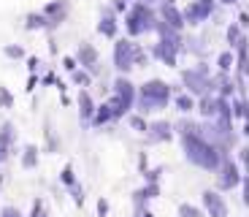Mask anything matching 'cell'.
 <instances>
[{
	"label": "cell",
	"instance_id": "484cf974",
	"mask_svg": "<svg viewBox=\"0 0 249 217\" xmlns=\"http://www.w3.org/2000/svg\"><path fill=\"white\" fill-rule=\"evenodd\" d=\"M179 217H203V209H198V206H193V204H181Z\"/></svg>",
	"mask_w": 249,
	"mask_h": 217
},
{
	"label": "cell",
	"instance_id": "4dcf8cb0",
	"mask_svg": "<svg viewBox=\"0 0 249 217\" xmlns=\"http://www.w3.org/2000/svg\"><path fill=\"white\" fill-rule=\"evenodd\" d=\"M238 160H241V166H244V174H249V147H244L241 152H238Z\"/></svg>",
	"mask_w": 249,
	"mask_h": 217
},
{
	"label": "cell",
	"instance_id": "7c38bea8",
	"mask_svg": "<svg viewBox=\"0 0 249 217\" xmlns=\"http://www.w3.org/2000/svg\"><path fill=\"white\" fill-rule=\"evenodd\" d=\"M76 57H79V62L84 65V68H89L92 74L98 71V49H95L92 43L84 41V43L79 46V55H76Z\"/></svg>",
	"mask_w": 249,
	"mask_h": 217
},
{
	"label": "cell",
	"instance_id": "d6986e66",
	"mask_svg": "<svg viewBox=\"0 0 249 217\" xmlns=\"http://www.w3.org/2000/svg\"><path fill=\"white\" fill-rule=\"evenodd\" d=\"M111 119H114V109L108 103H103V106H98V112H95V117H92V125H95V128H100V125L111 122Z\"/></svg>",
	"mask_w": 249,
	"mask_h": 217
},
{
	"label": "cell",
	"instance_id": "277c9868",
	"mask_svg": "<svg viewBox=\"0 0 249 217\" xmlns=\"http://www.w3.org/2000/svg\"><path fill=\"white\" fill-rule=\"evenodd\" d=\"M181 81L187 84V93L200 95V98L212 95V90H214V79H209V68H206L203 62L190 71H181Z\"/></svg>",
	"mask_w": 249,
	"mask_h": 217
},
{
	"label": "cell",
	"instance_id": "30bf717a",
	"mask_svg": "<svg viewBox=\"0 0 249 217\" xmlns=\"http://www.w3.org/2000/svg\"><path fill=\"white\" fill-rule=\"evenodd\" d=\"M179 46H181V41H168V38H160V41H157V46H155V55L160 57L165 65H176Z\"/></svg>",
	"mask_w": 249,
	"mask_h": 217
},
{
	"label": "cell",
	"instance_id": "d590c367",
	"mask_svg": "<svg viewBox=\"0 0 249 217\" xmlns=\"http://www.w3.org/2000/svg\"><path fill=\"white\" fill-rule=\"evenodd\" d=\"M160 174H162V168H155V171L143 174V177H146V182H157V179H160Z\"/></svg>",
	"mask_w": 249,
	"mask_h": 217
},
{
	"label": "cell",
	"instance_id": "6da1fadb",
	"mask_svg": "<svg viewBox=\"0 0 249 217\" xmlns=\"http://www.w3.org/2000/svg\"><path fill=\"white\" fill-rule=\"evenodd\" d=\"M181 144H184V155L190 163H195L198 168H206V171H219L225 152L217 144H212L200 133H181Z\"/></svg>",
	"mask_w": 249,
	"mask_h": 217
},
{
	"label": "cell",
	"instance_id": "ac0fdd59",
	"mask_svg": "<svg viewBox=\"0 0 249 217\" xmlns=\"http://www.w3.org/2000/svg\"><path fill=\"white\" fill-rule=\"evenodd\" d=\"M79 112H81V119H92L95 117V103H92V98H89V93H81L79 95Z\"/></svg>",
	"mask_w": 249,
	"mask_h": 217
},
{
	"label": "cell",
	"instance_id": "52a82bcc",
	"mask_svg": "<svg viewBox=\"0 0 249 217\" xmlns=\"http://www.w3.org/2000/svg\"><path fill=\"white\" fill-rule=\"evenodd\" d=\"M214 14V0H190L184 8V22L187 25H200Z\"/></svg>",
	"mask_w": 249,
	"mask_h": 217
},
{
	"label": "cell",
	"instance_id": "8992f818",
	"mask_svg": "<svg viewBox=\"0 0 249 217\" xmlns=\"http://www.w3.org/2000/svg\"><path fill=\"white\" fill-rule=\"evenodd\" d=\"M136 55H138V46L130 41V38L117 41V46H114V65L122 71V76L130 68H136Z\"/></svg>",
	"mask_w": 249,
	"mask_h": 217
},
{
	"label": "cell",
	"instance_id": "44dd1931",
	"mask_svg": "<svg viewBox=\"0 0 249 217\" xmlns=\"http://www.w3.org/2000/svg\"><path fill=\"white\" fill-rule=\"evenodd\" d=\"M157 193H160L157 182H146V187H141L136 196H138V201H149V198H157Z\"/></svg>",
	"mask_w": 249,
	"mask_h": 217
},
{
	"label": "cell",
	"instance_id": "f1b7e54d",
	"mask_svg": "<svg viewBox=\"0 0 249 217\" xmlns=\"http://www.w3.org/2000/svg\"><path fill=\"white\" fill-rule=\"evenodd\" d=\"M127 122H130L133 128H136V130H141V133H146V130H149V125L143 122V117H130V119H127Z\"/></svg>",
	"mask_w": 249,
	"mask_h": 217
},
{
	"label": "cell",
	"instance_id": "ffe728a7",
	"mask_svg": "<svg viewBox=\"0 0 249 217\" xmlns=\"http://www.w3.org/2000/svg\"><path fill=\"white\" fill-rule=\"evenodd\" d=\"M176 109H179L181 114H190L193 109H198V103H195V98L190 93H181V95H176Z\"/></svg>",
	"mask_w": 249,
	"mask_h": 217
},
{
	"label": "cell",
	"instance_id": "d4e9b609",
	"mask_svg": "<svg viewBox=\"0 0 249 217\" xmlns=\"http://www.w3.org/2000/svg\"><path fill=\"white\" fill-rule=\"evenodd\" d=\"M14 136H17V133H14V125H3V128H0V147H8V144L14 141Z\"/></svg>",
	"mask_w": 249,
	"mask_h": 217
},
{
	"label": "cell",
	"instance_id": "60d3db41",
	"mask_svg": "<svg viewBox=\"0 0 249 217\" xmlns=\"http://www.w3.org/2000/svg\"><path fill=\"white\" fill-rule=\"evenodd\" d=\"M219 3H225V6H233V3H236V0H219Z\"/></svg>",
	"mask_w": 249,
	"mask_h": 217
},
{
	"label": "cell",
	"instance_id": "2e32d148",
	"mask_svg": "<svg viewBox=\"0 0 249 217\" xmlns=\"http://www.w3.org/2000/svg\"><path fill=\"white\" fill-rule=\"evenodd\" d=\"M46 19H49V27H57L62 22V17H65V6L62 3H49V6L44 8Z\"/></svg>",
	"mask_w": 249,
	"mask_h": 217
},
{
	"label": "cell",
	"instance_id": "5bb4252c",
	"mask_svg": "<svg viewBox=\"0 0 249 217\" xmlns=\"http://www.w3.org/2000/svg\"><path fill=\"white\" fill-rule=\"evenodd\" d=\"M146 136H149V141H168L171 138V122H165V119L152 122L149 130H146Z\"/></svg>",
	"mask_w": 249,
	"mask_h": 217
},
{
	"label": "cell",
	"instance_id": "f546056e",
	"mask_svg": "<svg viewBox=\"0 0 249 217\" xmlns=\"http://www.w3.org/2000/svg\"><path fill=\"white\" fill-rule=\"evenodd\" d=\"M0 103L6 106V109H11V103H14V98H11V93H8L6 87H0Z\"/></svg>",
	"mask_w": 249,
	"mask_h": 217
},
{
	"label": "cell",
	"instance_id": "7a4b0ae2",
	"mask_svg": "<svg viewBox=\"0 0 249 217\" xmlns=\"http://www.w3.org/2000/svg\"><path fill=\"white\" fill-rule=\"evenodd\" d=\"M168 100H171V87L160 79H149L138 90V112L149 114V112H157V109H165Z\"/></svg>",
	"mask_w": 249,
	"mask_h": 217
},
{
	"label": "cell",
	"instance_id": "e575fe53",
	"mask_svg": "<svg viewBox=\"0 0 249 217\" xmlns=\"http://www.w3.org/2000/svg\"><path fill=\"white\" fill-rule=\"evenodd\" d=\"M0 217H22V212H19V209H14V206H6Z\"/></svg>",
	"mask_w": 249,
	"mask_h": 217
},
{
	"label": "cell",
	"instance_id": "8fae6325",
	"mask_svg": "<svg viewBox=\"0 0 249 217\" xmlns=\"http://www.w3.org/2000/svg\"><path fill=\"white\" fill-rule=\"evenodd\" d=\"M160 17H162V22H165L168 27H174V30H181V27L187 25V22H184V11H179L174 3H162V6H160Z\"/></svg>",
	"mask_w": 249,
	"mask_h": 217
},
{
	"label": "cell",
	"instance_id": "ee69618b",
	"mask_svg": "<svg viewBox=\"0 0 249 217\" xmlns=\"http://www.w3.org/2000/svg\"><path fill=\"white\" fill-rule=\"evenodd\" d=\"M0 185H3V177H0Z\"/></svg>",
	"mask_w": 249,
	"mask_h": 217
},
{
	"label": "cell",
	"instance_id": "8d00e7d4",
	"mask_svg": "<svg viewBox=\"0 0 249 217\" xmlns=\"http://www.w3.org/2000/svg\"><path fill=\"white\" fill-rule=\"evenodd\" d=\"M106 212H108V201H106V198H100V201H98V215H100V217H106Z\"/></svg>",
	"mask_w": 249,
	"mask_h": 217
},
{
	"label": "cell",
	"instance_id": "836d02e7",
	"mask_svg": "<svg viewBox=\"0 0 249 217\" xmlns=\"http://www.w3.org/2000/svg\"><path fill=\"white\" fill-rule=\"evenodd\" d=\"M73 201L76 204H84V190H81L79 185H73Z\"/></svg>",
	"mask_w": 249,
	"mask_h": 217
},
{
	"label": "cell",
	"instance_id": "cb8c5ba5",
	"mask_svg": "<svg viewBox=\"0 0 249 217\" xmlns=\"http://www.w3.org/2000/svg\"><path fill=\"white\" fill-rule=\"evenodd\" d=\"M27 27L30 30H36V27H49V19H46V14H30L27 17Z\"/></svg>",
	"mask_w": 249,
	"mask_h": 217
},
{
	"label": "cell",
	"instance_id": "3957f363",
	"mask_svg": "<svg viewBox=\"0 0 249 217\" xmlns=\"http://www.w3.org/2000/svg\"><path fill=\"white\" fill-rule=\"evenodd\" d=\"M127 33L130 36H141V33H149V30H157V19H155V11L149 8V3H136L127 14Z\"/></svg>",
	"mask_w": 249,
	"mask_h": 217
},
{
	"label": "cell",
	"instance_id": "4316f807",
	"mask_svg": "<svg viewBox=\"0 0 249 217\" xmlns=\"http://www.w3.org/2000/svg\"><path fill=\"white\" fill-rule=\"evenodd\" d=\"M73 81L79 87H89V84H92V76H89L87 71H73Z\"/></svg>",
	"mask_w": 249,
	"mask_h": 217
},
{
	"label": "cell",
	"instance_id": "d6a6232c",
	"mask_svg": "<svg viewBox=\"0 0 249 217\" xmlns=\"http://www.w3.org/2000/svg\"><path fill=\"white\" fill-rule=\"evenodd\" d=\"M6 55L14 57V60H19V57H25V49H22V46H6Z\"/></svg>",
	"mask_w": 249,
	"mask_h": 217
},
{
	"label": "cell",
	"instance_id": "7bdbcfd3",
	"mask_svg": "<svg viewBox=\"0 0 249 217\" xmlns=\"http://www.w3.org/2000/svg\"><path fill=\"white\" fill-rule=\"evenodd\" d=\"M138 3H152V0H138Z\"/></svg>",
	"mask_w": 249,
	"mask_h": 217
},
{
	"label": "cell",
	"instance_id": "7402d4cb",
	"mask_svg": "<svg viewBox=\"0 0 249 217\" xmlns=\"http://www.w3.org/2000/svg\"><path fill=\"white\" fill-rule=\"evenodd\" d=\"M244 41V36H241V25H231L228 27V43H231V49H238V43Z\"/></svg>",
	"mask_w": 249,
	"mask_h": 217
},
{
	"label": "cell",
	"instance_id": "4fadbf2b",
	"mask_svg": "<svg viewBox=\"0 0 249 217\" xmlns=\"http://www.w3.org/2000/svg\"><path fill=\"white\" fill-rule=\"evenodd\" d=\"M198 112L209 119H217L219 117V95H203L198 100Z\"/></svg>",
	"mask_w": 249,
	"mask_h": 217
},
{
	"label": "cell",
	"instance_id": "f35d334b",
	"mask_svg": "<svg viewBox=\"0 0 249 217\" xmlns=\"http://www.w3.org/2000/svg\"><path fill=\"white\" fill-rule=\"evenodd\" d=\"M238 25H241V30H244V27H249V14L247 11L238 14Z\"/></svg>",
	"mask_w": 249,
	"mask_h": 217
},
{
	"label": "cell",
	"instance_id": "ba28073f",
	"mask_svg": "<svg viewBox=\"0 0 249 217\" xmlns=\"http://www.w3.org/2000/svg\"><path fill=\"white\" fill-rule=\"evenodd\" d=\"M114 95H117L119 103L124 106V112H130L133 103H136V84H133L127 76H117V81H114Z\"/></svg>",
	"mask_w": 249,
	"mask_h": 217
},
{
	"label": "cell",
	"instance_id": "1f68e13d",
	"mask_svg": "<svg viewBox=\"0 0 249 217\" xmlns=\"http://www.w3.org/2000/svg\"><path fill=\"white\" fill-rule=\"evenodd\" d=\"M241 198H244V206H249V174H244V182H241Z\"/></svg>",
	"mask_w": 249,
	"mask_h": 217
},
{
	"label": "cell",
	"instance_id": "b9f144b4",
	"mask_svg": "<svg viewBox=\"0 0 249 217\" xmlns=\"http://www.w3.org/2000/svg\"><path fill=\"white\" fill-rule=\"evenodd\" d=\"M141 217H155V215H152V212H143V215Z\"/></svg>",
	"mask_w": 249,
	"mask_h": 217
},
{
	"label": "cell",
	"instance_id": "ab89813d",
	"mask_svg": "<svg viewBox=\"0 0 249 217\" xmlns=\"http://www.w3.org/2000/svg\"><path fill=\"white\" fill-rule=\"evenodd\" d=\"M6 158H8V149H6V147H0V163L6 160Z\"/></svg>",
	"mask_w": 249,
	"mask_h": 217
},
{
	"label": "cell",
	"instance_id": "83f0119b",
	"mask_svg": "<svg viewBox=\"0 0 249 217\" xmlns=\"http://www.w3.org/2000/svg\"><path fill=\"white\" fill-rule=\"evenodd\" d=\"M60 179H62V185L73 187V185H76V174H73V168L65 166V168H62V174H60Z\"/></svg>",
	"mask_w": 249,
	"mask_h": 217
},
{
	"label": "cell",
	"instance_id": "9a60e30c",
	"mask_svg": "<svg viewBox=\"0 0 249 217\" xmlns=\"http://www.w3.org/2000/svg\"><path fill=\"white\" fill-rule=\"evenodd\" d=\"M98 33H103L106 38L117 36V19H114L111 8H106V11H103V17H100V22H98Z\"/></svg>",
	"mask_w": 249,
	"mask_h": 217
},
{
	"label": "cell",
	"instance_id": "603a6c76",
	"mask_svg": "<svg viewBox=\"0 0 249 217\" xmlns=\"http://www.w3.org/2000/svg\"><path fill=\"white\" fill-rule=\"evenodd\" d=\"M22 166H25V168H36V166H38V149L33 147V144H30V147H25V155H22Z\"/></svg>",
	"mask_w": 249,
	"mask_h": 217
},
{
	"label": "cell",
	"instance_id": "9c48e42d",
	"mask_svg": "<svg viewBox=\"0 0 249 217\" xmlns=\"http://www.w3.org/2000/svg\"><path fill=\"white\" fill-rule=\"evenodd\" d=\"M200 201H203V209L209 217H228V204L219 196V190H203Z\"/></svg>",
	"mask_w": 249,
	"mask_h": 217
},
{
	"label": "cell",
	"instance_id": "74e56055",
	"mask_svg": "<svg viewBox=\"0 0 249 217\" xmlns=\"http://www.w3.org/2000/svg\"><path fill=\"white\" fill-rule=\"evenodd\" d=\"M62 65H65V71H71V74L76 71V60H73V57H65V60H62Z\"/></svg>",
	"mask_w": 249,
	"mask_h": 217
},
{
	"label": "cell",
	"instance_id": "e0dca14e",
	"mask_svg": "<svg viewBox=\"0 0 249 217\" xmlns=\"http://www.w3.org/2000/svg\"><path fill=\"white\" fill-rule=\"evenodd\" d=\"M236 52L233 49H228V52H222V55L217 57V65H219V71L222 74H231V71H236Z\"/></svg>",
	"mask_w": 249,
	"mask_h": 217
},
{
	"label": "cell",
	"instance_id": "f6af8a7d",
	"mask_svg": "<svg viewBox=\"0 0 249 217\" xmlns=\"http://www.w3.org/2000/svg\"><path fill=\"white\" fill-rule=\"evenodd\" d=\"M41 217H46V215H41Z\"/></svg>",
	"mask_w": 249,
	"mask_h": 217
},
{
	"label": "cell",
	"instance_id": "5b68a950",
	"mask_svg": "<svg viewBox=\"0 0 249 217\" xmlns=\"http://www.w3.org/2000/svg\"><path fill=\"white\" fill-rule=\"evenodd\" d=\"M241 182H244V174H241V168H238V163L225 155L222 166H219V171H217V190H233V187H238Z\"/></svg>",
	"mask_w": 249,
	"mask_h": 217
}]
</instances>
